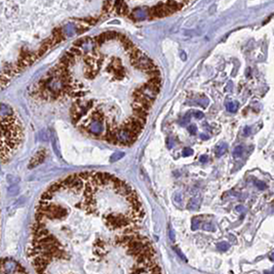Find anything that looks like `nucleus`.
I'll use <instances>...</instances> for the list:
<instances>
[{"label":"nucleus","mask_w":274,"mask_h":274,"mask_svg":"<svg viewBox=\"0 0 274 274\" xmlns=\"http://www.w3.org/2000/svg\"><path fill=\"white\" fill-rule=\"evenodd\" d=\"M123 155H124V153H122V152H118V153H115V154L112 155V157H111V159H110V161L111 162L117 161L118 159L122 158Z\"/></svg>","instance_id":"1a4fd4ad"},{"label":"nucleus","mask_w":274,"mask_h":274,"mask_svg":"<svg viewBox=\"0 0 274 274\" xmlns=\"http://www.w3.org/2000/svg\"><path fill=\"white\" fill-rule=\"evenodd\" d=\"M238 106H239V104H238L237 102L232 101V102H229V103L226 104V109H227V111H229V112L235 113L238 110Z\"/></svg>","instance_id":"39448f33"},{"label":"nucleus","mask_w":274,"mask_h":274,"mask_svg":"<svg viewBox=\"0 0 274 274\" xmlns=\"http://www.w3.org/2000/svg\"><path fill=\"white\" fill-rule=\"evenodd\" d=\"M188 130L190 132L191 135H195L196 132H197V128H196V126L194 124H191L190 126L188 127Z\"/></svg>","instance_id":"2eb2a0df"},{"label":"nucleus","mask_w":274,"mask_h":274,"mask_svg":"<svg viewBox=\"0 0 274 274\" xmlns=\"http://www.w3.org/2000/svg\"><path fill=\"white\" fill-rule=\"evenodd\" d=\"M270 259H271L272 261H274V253H273V254H271V256H270Z\"/></svg>","instance_id":"aec40b11"},{"label":"nucleus","mask_w":274,"mask_h":274,"mask_svg":"<svg viewBox=\"0 0 274 274\" xmlns=\"http://www.w3.org/2000/svg\"><path fill=\"white\" fill-rule=\"evenodd\" d=\"M227 148H228V145L226 144V143H222V144L218 145V146L216 147V150H215L216 155H217L218 157H221L222 155H224L226 153Z\"/></svg>","instance_id":"20e7f679"},{"label":"nucleus","mask_w":274,"mask_h":274,"mask_svg":"<svg viewBox=\"0 0 274 274\" xmlns=\"http://www.w3.org/2000/svg\"><path fill=\"white\" fill-rule=\"evenodd\" d=\"M17 191H19V189H17V187L15 186V185H13V186H10L9 188H8V193L11 194V195H13V194H17Z\"/></svg>","instance_id":"ddd939ff"},{"label":"nucleus","mask_w":274,"mask_h":274,"mask_svg":"<svg viewBox=\"0 0 274 274\" xmlns=\"http://www.w3.org/2000/svg\"><path fill=\"white\" fill-rule=\"evenodd\" d=\"M265 274H270V273L268 271H266V272H265Z\"/></svg>","instance_id":"412c9836"},{"label":"nucleus","mask_w":274,"mask_h":274,"mask_svg":"<svg viewBox=\"0 0 274 274\" xmlns=\"http://www.w3.org/2000/svg\"><path fill=\"white\" fill-rule=\"evenodd\" d=\"M2 118V161L5 157H9L22 138L21 125L17 122L15 113L1 115Z\"/></svg>","instance_id":"f257e3e1"},{"label":"nucleus","mask_w":274,"mask_h":274,"mask_svg":"<svg viewBox=\"0 0 274 274\" xmlns=\"http://www.w3.org/2000/svg\"><path fill=\"white\" fill-rule=\"evenodd\" d=\"M191 113H193L194 117H196L197 119H201V118H203V113L202 112H199V111H191Z\"/></svg>","instance_id":"4468645a"},{"label":"nucleus","mask_w":274,"mask_h":274,"mask_svg":"<svg viewBox=\"0 0 274 274\" xmlns=\"http://www.w3.org/2000/svg\"><path fill=\"white\" fill-rule=\"evenodd\" d=\"M250 134V128L248 126L244 127V136H248Z\"/></svg>","instance_id":"f3484780"},{"label":"nucleus","mask_w":274,"mask_h":274,"mask_svg":"<svg viewBox=\"0 0 274 274\" xmlns=\"http://www.w3.org/2000/svg\"><path fill=\"white\" fill-rule=\"evenodd\" d=\"M45 156H46V150L45 149H41L37 152L35 156H33V158L31 159L29 164V169H33V167L39 165L41 162H43V160L45 159Z\"/></svg>","instance_id":"f03ea898"},{"label":"nucleus","mask_w":274,"mask_h":274,"mask_svg":"<svg viewBox=\"0 0 274 274\" xmlns=\"http://www.w3.org/2000/svg\"><path fill=\"white\" fill-rule=\"evenodd\" d=\"M255 185H256V186L258 187V189H260V190H265V189L267 188V185L262 181H256L255 182Z\"/></svg>","instance_id":"9b49d317"},{"label":"nucleus","mask_w":274,"mask_h":274,"mask_svg":"<svg viewBox=\"0 0 274 274\" xmlns=\"http://www.w3.org/2000/svg\"><path fill=\"white\" fill-rule=\"evenodd\" d=\"M200 138H201V139H203V140H208V136H206V135H203V134H201Z\"/></svg>","instance_id":"6ab92c4d"},{"label":"nucleus","mask_w":274,"mask_h":274,"mask_svg":"<svg viewBox=\"0 0 274 274\" xmlns=\"http://www.w3.org/2000/svg\"><path fill=\"white\" fill-rule=\"evenodd\" d=\"M208 156H206V155H202V156L199 158V161H200V162H206V161H208Z\"/></svg>","instance_id":"dca6fc26"},{"label":"nucleus","mask_w":274,"mask_h":274,"mask_svg":"<svg viewBox=\"0 0 274 274\" xmlns=\"http://www.w3.org/2000/svg\"><path fill=\"white\" fill-rule=\"evenodd\" d=\"M200 202H201V197H200V196H195V197H193V198L189 201L188 208H189V210H191V211H195V210H197V208H199V206H200Z\"/></svg>","instance_id":"7ed1b4c3"},{"label":"nucleus","mask_w":274,"mask_h":274,"mask_svg":"<svg viewBox=\"0 0 274 274\" xmlns=\"http://www.w3.org/2000/svg\"><path fill=\"white\" fill-rule=\"evenodd\" d=\"M229 243L226 242V241H223V242H220L218 243V245H217V247H218L220 250H227L228 248H229Z\"/></svg>","instance_id":"6e6552de"},{"label":"nucleus","mask_w":274,"mask_h":274,"mask_svg":"<svg viewBox=\"0 0 274 274\" xmlns=\"http://www.w3.org/2000/svg\"><path fill=\"white\" fill-rule=\"evenodd\" d=\"M199 226H200V218H197V217L193 218V220H192V226H191L192 230H197L199 228Z\"/></svg>","instance_id":"423d86ee"},{"label":"nucleus","mask_w":274,"mask_h":274,"mask_svg":"<svg viewBox=\"0 0 274 274\" xmlns=\"http://www.w3.org/2000/svg\"><path fill=\"white\" fill-rule=\"evenodd\" d=\"M272 272L274 273V266H273V268H272Z\"/></svg>","instance_id":"4be33fe9"},{"label":"nucleus","mask_w":274,"mask_h":274,"mask_svg":"<svg viewBox=\"0 0 274 274\" xmlns=\"http://www.w3.org/2000/svg\"><path fill=\"white\" fill-rule=\"evenodd\" d=\"M236 211H237V212H240V213H242V212H244V211H245V208H243L242 206H236Z\"/></svg>","instance_id":"a211bd4d"},{"label":"nucleus","mask_w":274,"mask_h":274,"mask_svg":"<svg viewBox=\"0 0 274 274\" xmlns=\"http://www.w3.org/2000/svg\"><path fill=\"white\" fill-rule=\"evenodd\" d=\"M192 154H193V150L191 148H185L183 150V156H190Z\"/></svg>","instance_id":"f8f14e48"},{"label":"nucleus","mask_w":274,"mask_h":274,"mask_svg":"<svg viewBox=\"0 0 274 274\" xmlns=\"http://www.w3.org/2000/svg\"><path fill=\"white\" fill-rule=\"evenodd\" d=\"M202 228L206 231H215V229H216L215 226H214L213 224H211V223H204Z\"/></svg>","instance_id":"9d476101"},{"label":"nucleus","mask_w":274,"mask_h":274,"mask_svg":"<svg viewBox=\"0 0 274 274\" xmlns=\"http://www.w3.org/2000/svg\"><path fill=\"white\" fill-rule=\"evenodd\" d=\"M242 152H243L242 146H237V147H235V149L233 150V156L236 157V158L240 157L242 155Z\"/></svg>","instance_id":"0eeeda50"}]
</instances>
